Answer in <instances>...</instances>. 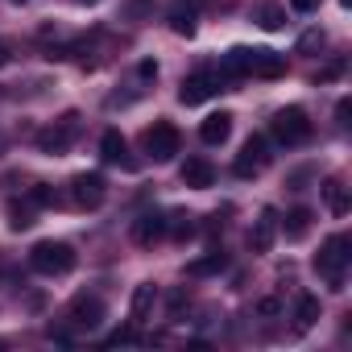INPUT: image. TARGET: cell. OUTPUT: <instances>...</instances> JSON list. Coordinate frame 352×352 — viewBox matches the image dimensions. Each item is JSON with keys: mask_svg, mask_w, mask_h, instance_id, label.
I'll list each match as a JSON object with an SVG mask.
<instances>
[{"mask_svg": "<svg viewBox=\"0 0 352 352\" xmlns=\"http://www.w3.org/2000/svg\"><path fill=\"white\" fill-rule=\"evenodd\" d=\"M257 315L274 319V315H282V302H278V298H261V302H257Z\"/></svg>", "mask_w": 352, "mask_h": 352, "instance_id": "f1b7e54d", "label": "cell"}, {"mask_svg": "<svg viewBox=\"0 0 352 352\" xmlns=\"http://www.w3.org/2000/svg\"><path fill=\"white\" fill-rule=\"evenodd\" d=\"M323 46V30H307L302 38H298V54H307V50H319Z\"/></svg>", "mask_w": 352, "mask_h": 352, "instance_id": "4316f807", "label": "cell"}, {"mask_svg": "<svg viewBox=\"0 0 352 352\" xmlns=\"http://www.w3.org/2000/svg\"><path fill=\"white\" fill-rule=\"evenodd\" d=\"M137 75H141V79H153V75H157V63H153V58H141Z\"/></svg>", "mask_w": 352, "mask_h": 352, "instance_id": "4dcf8cb0", "label": "cell"}, {"mask_svg": "<svg viewBox=\"0 0 352 352\" xmlns=\"http://www.w3.org/2000/svg\"><path fill=\"white\" fill-rule=\"evenodd\" d=\"M100 157H104L108 166H124V170H137V157H129V141H124L116 129H108V133L100 137Z\"/></svg>", "mask_w": 352, "mask_h": 352, "instance_id": "30bf717a", "label": "cell"}, {"mask_svg": "<svg viewBox=\"0 0 352 352\" xmlns=\"http://www.w3.org/2000/svg\"><path fill=\"white\" fill-rule=\"evenodd\" d=\"M104 344H108V348H120V344H137V331H133V327H116V331H112Z\"/></svg>", "mask_w": 352, "mask_h": 352, "instance_id": "83f0119b", "label": "cell"}, {"mask_svg": "<svg viewBox=\"0 0 352 352\" xmlns=\"http://www.w3.org/2000/svg\"><path fill=\"white\" fill-rule=\"evenodd\" d=\"M30 204H34V208H54V204H58V195H54V187L38 183V187L30 191Z\"/></svg>", "mask_w": 352, "mask_h": 352, "instance_id": "d4e9b609", "label": "cell"}, {"mask_svg": "<svg viewBox=\"0 0 352 352\" xmlns=\"http://www.w3.org/2000/svg\"><path fill=\"white\" fill-rule=\"evenodd\" d=\"M67 319H71V327H100L104 323V302L96 298V294H79L75 302H71V311H67Z\"/></svg>", "mask_w": 352, "mask_h": 352, "instance_id": "9c48e42d", "label": "cell"}, {"mask_svg": "<svg viewBox=\"0 0 352 352\" xmlns=\"http://www.w3.org/2000/svg\"><path fill=\"white\" fill-rule=\"evenodd\" d=\"M348 112H352V104H348V100H340V104H336V116H340V124H348Z\"/></svg>", "mask_w": 352, "mask_h": 352, "instance_id": "d6a6232c", "label": "cell"}, {"mask_svg": "<svg viewBox=\"0 0 352 352\" xmlns=\"http://www.w3.org/2000/svg\"><path fill=\"white\" fill-rule=\"evenodd\" d=\"M290 9H294V13H315L319 0H290Z\"/></svg>", "mask_w": 352, "mask_h": 352, "instance_id": "f546056e", "label": "cell"}, {"mask_svg": "<svg viewBox=\"0 0 352 352\" xmlns=\"http://www.w3.org/2000/svg\"><path fill=\"white\" fill-rule=\"evenodd\" d=\"M282 228H286V241H302V236H307V228H311V212H307V208H294V212L286 216V224H282Z\"/></svg>", "mask_w": 352, "mask_h": 352, "instance_id": "7402d4cb", "label": "cell"}, {"mask_svg": "<svg viewBox=\"0 0 352 352\" xmlns=\"http://www.w3.org/2000/svg\"><path fill=\"white\" fill-rule=\"evenodd\" d=\"M9 58H13V54H9V42H0V67H5Z\"/></svg>", "mask_w": 352, "mask_h": 352, "instance_id": "836d02e7", "label": "cell"}, {"mask_svg": "<svg viewBox=\"0 0 352 352\" xmlns=\"http://www.w3.org/2000/svg\"><path fill=\"white\" fill-rule=\"evenodd\" d=\"M228 133H232V112H212V116L199 124L204 145H224V141H228Z\"/></svg>", "mask_w": 352, "mask_h": 352, "instance_id": "9a60e30c", "label": "cell"}, {"mask_svg": "<svg viewBox=\"0 0 352 352\" xmlns=\"http://www.w3.org/2000/svg\"><path fill=\"white\" fill-rule=\"evenodd\" d=\"M274 232H278V212H274V208H265V212H261V220H257V228L249 232L253 253H270V249H274Z\"/></svg>", "mask_w": 352, "mask_h": 352, "instance_id": "5bb4252c", "label": "cell"}, {"mask_svg": "<svg viewBox=\"0 0 352 352\" xmlns=\"http://www.w3.org/2000/svg\"><path fill=\"white\" fill-rule=\"evenodd\" d=\"M195 17H199V9H191L187 0H174L166 21H170V30L179 34V38H191V34H195Z\"/></svg>", "mask_w": 352, "mask_h": 352, "instance_id": "2e32d148", "label": "cell"}, {"mask_svg": "<svg viewBox=\"0 0 352 352\" xmlns=\"http://www.w3.org/2000/svg\"><path fill=\"white\" fill-rule=\"evenodd\" d=\"M71 199L79 204V208H100L104 199H108V183H104V174H75L71 179Z\"/></svg>", "mask_w": 352, "mask_h": 352, "instance_id": "ba28073f", "label": "cell"}, {"mask_svg": "<svg viewBox=\"0 0 352 352\" xmlns=\"http://www.w3.org/2000/svg\"><path fill=\"white\" fill-rule=\"evenodd\" d=\"M0 348H5V344H0Z\"/></svg>", "mask_w": 352, "mask_h": 352, "instance_id": "f35d334b", "label": "cell"}, {"mask_svg": "<svg viewBox=\"0 0 352 352\" xmlns=\"http://www.w3.org/2000/svg\"><path fill=\"white\" fill-rule=\"evenodd\" d=\"M257 21H261V30H282L286 25V9L282 5H261Z\"/></svg>", "mask_w": 352, "mask_h": 352, "instance_id": "cb8c5ba5", "label": "cell"}, {"mask_svg": "<svg viewBox=\"0 0 352 352\" xmlns=\"http://www.w3.org/2000/svg\"><path fill=\"white\" fill-rule=\"evenodd\" d=\"M315 319H319V298L315 294H302L298 298V311H294V327L307 331V327H315Z\"/></svg>", "mask_w": 352, "mask_h": 352, "instance_id": "ffe728a7", "label": "cell"}, {"mask_svg": "<svg viewBox=\"0 0 352 352\" xmlns=\"http://www.w3.org/2000/svg\"><path fill=\"white\" fill-rule=\"evenodd\" d=\"M323 199H327L331 216H348V195H344V183L340 179H327L323 183Z\"/></svg>", "mask_w": 352, "mask_h": 352, "instance_id": "d6986e66", "label": "cell"}, {"mask_svg": "<svg viewBox=\"0 0 352 352\" xmlns=\"http://www.w3.org/2000/svg\"><path fill=\"white\" fill-rule=\"evenodd\" d=\"M352 241L344 236V232H336V236H327L323 241V249L315 253V270L336 286V290H344V270H348V261H352Z\"/></svg>", "mask_w": 352, "mask_h": 352, "instance_id": "7a4b0ae2", "label": "cell"}, {"mask_svg": "<svg viewBox=\"0 0 352 352\" xmlns=\"http://www.w3.org/2000/svg\"><path fill=\"white\" fill-rule=\"evenodd\" d=\"M79 137V112H67L54 129H42L38 133V149L42 153H50V157H58V153H67L71 149V141Z\"/></svg>", "mask_w": 352, "mask_h": 352, "instance_id": "5b68a950", "label": "cell"}, {"mask_svg": "<svg viewBox=\"0 0 352 352\" xmlns=\"http://www.w3.org/2000/svg\"><path fill=\"white\" fill-rule=\"evenodd\" d=\"M79 5H100V0H79Z\"/></svg>", "mask_w": 352, "mask_h": 352, "instance_id": "d590c367", "label": "cell"}, {"mask_svg": "<svg viewBox=\"0 0 352 352\" xmlns=\"http://www.w3.org/2000/svg\"><path fill=\"white\" fill-rule=\"evenodd\" d=\"M141 145H145V153H149L153 162H170L174 153H179L183 137H179V129H174L170 120H153V129H145Z\"/></svg>", "mask_w": 352, "mask_h": 352, "instance_id": "277c9868", "label": "cell"}, {"mask_svg": "<svg viewBox=\"0 0 352 352\" xmlns=\"http://www.w3.org/2000/svg\"><path fill=\"white\" fill-rule=\"evenodd\" d=\"M153 302H157V286H153V282H141V286L133 290V302H129L133 323H145V319H149V311H153Z\"/></svg>", "mask_w": 352, "mask_h": 352, "instance_id": "e0dca14e", "label": "cell"}, {"mask_svg": "<svg viewBox=\"0 0 352 352\" xmlns=\"http://www.w3.org/2000/svg\"><path fill=\"white\" fill-rule=\"evenodd\" d=\"M220 83H224V75H220V71H199V75L183 79V87H179V100H183L187 108H195V104L212 100V96L220 91Z\"/></svg>", "mask_w": 352, "mask_h": 352, "instance_id": "52a82bcc", "label": "cell"}, {"mask_svg": "<svg viewBox=\"0 0 352 352\" xmlns=\"http://www.w3.org/2000/svg\"><path fill=\"white\" fill-rule=\"evenodd\" d=\"M286 71V58L274 54V50H249V75H261V79H278Z\"/></svg>", "mask_w": 352, "mask_h": 352, "instance_id": "4fadbf2b", "label": "cell"}, {"mask_svg": "<svg viewBox=\"0 0 352 352\" xmlns=\"http://www.w3.org/2000/svg\"><path fill=\"white\" fill-rule=\"evenodd\" d=\"M270 137H261V133H253L249 141H245V149H241V157H236V174L241 179H253V174H261L265 166H270Z\"/></svg>", "mask_w": 352, "mask_h": 352, "instance_id": "8992f818", "label": "cell"}, {"mask_svg": "<svg viewBox=\"0 0 352 352\" xmlns=\"http://www.w3.org/2000/svg\"><path fill=\"white\" fill-rule=\"evenodd\" d=\"M340 5H344V9H348V5H352V0H340Z\"/></svg>", "mask_w": 352, "mask_h": 352, "instance_id": "74e56055", "label": "cell"}, {"mask_svg": "<svg viewBox=\"0 0 352 352\" xmlns=\"http://www.w3.org/2000/svg\"><path fill=\"white\" fill-rule=\"evenodd\" d=\"M13 5H30V0H13Z\"/></svg>", "mask_w": 352, "mask_h": 352, "instance_id": "8d00e7d4", "label": "cell"}, {"mask_svg": "<svg viewBox=\"0 0 352 352\" xmlns=\"http://www.w3.org/2000/svg\"><path fill=\"white\" fill-rule=\"evenodd\" d=\"M9 224L21 232V228H30L34 224V204H17V199H9Z\"/></svg>", "mask_w": 352, "mask_h": 352, "instance_id": "603a6c76", "label": "cell"}, {"mask_svg": "<svg viewBox=\"0 0 352 352\" xmlns=\"http://www.w3.org/2000/svg\"><path fill=\"white\" fill-rule=\"evenodd\" d=\"M166 236H174V241H187V236H195V220H191L187 212H174V216H166Z\"/></svg>", "mask_w": 352, "mask_h": 352, "instance_id": "44dd1931", "label": "cell"}, {"mask_svg": "<svg viewBox=\"0 0 352 352\" xmlns=\"http://www.w3.org/2000/svg\"><path fill=\"white\" fill-rule=\"evenodd\" d=\"M340 71H344V63H340V58H336V63H331V67H323V71H319V83H327V79H336V75H340Z\"/></svg>", "mask_w": 352, "mask_h": 352, "instance_id": "1f68e13d", "label": "cell"}, {"mask_svg": "<svg viewBox=\"0 0 352 352\" xmlns=\"http://www.w3.org/2000/svg\"><path fill=\"white\" fill-rule=\"evenodd\" d=\"M270 133H274V141H278V145L294 149V145H302V141L311 137V120H307V112H302V108H282V112H274Z\"/></svg>", "mask_w": 352, "mask_h": 352, "instance_id": "3957f363", "label": "cell"}, {"mask_svg": "<svg viewBox=\"0 0 352 352\" xmlns=\"http://www.w3.org/2000/svg\"><path fill=\"white\" fill-rule=\"evenodd\" d=\"M187 5H191V9H204V5H208V0H187Z\"/></svg>", "mask_w": 352, "mask_h": 352, "instance_id": "e575fe53", "label": "cell"}, {"mask_svg": "<svg viewBox=\"0 0 352 352\" xmlns=\"http://www.w3.org/2000/svg\"><path fill=\"white\" fill-rule=\"evenodd\" d=\"M30 265L46 278H63V274L75 270V249L67 241H38L30 249Z\"/></svg>", "mask_w": 352, "mask_h": 352, "instance_id": "6da1fadb", "label": "cell"}, {"mask_svg": "<svg viewBox=\"0 0 352 352\" xmlns=\"http://www.w3.org/2000/svg\"><path fill=\"white\" fill-rule=\"evenodd\" d=\"M162 236H166V216L162 212H145V216L133 220V241L137 245H157Z\"/></svg>", "mask_w": 352, "mask_h": 352, "instance_id": "7c38bea8", "label": "cell"}, {"mask_svg": "<svg viewBox=\"0 0 352 352\" xmlns=\"http://www.w3.org/2000/svg\"><path fill=\"white\" fill-rule=\"evenodd\" d=\"M183 307H191V294H187V286L170 290V319H179V315H183Z\"/></svg>", "mask_w": 352, "mask_h": 352, "instance_id": "484cf974", "label": "cell"}, {"mask_svg": "<svg viewBox=\"0 0 352 352\" xmlns=\"http://www.w3.org/2000/svg\"><path fill=\"white\" fill-rule=\"evenodd\" d=\"M224 265H228V253H224V249H212L208 257H195V261L187 265V274H191V278H212V274H220Z\"/></svg>", "mask_w": 352, "mask_h": 352, "instance_id": "ac0fdd59", "label": "cell"}, {"mask_svg": "<svg viewBox=\"0 0 352 352\" xmlns=\"http://www.w3.org/2000/svg\"><path fill=\"white\" fill-rule=\"evenodd\" d=\"M179 174H183V187H195V191H208L216 183V166L208 157H187Z\"/></svg>", "mask_w": 352, "mask_h": 352, "instance_id": "8fae6325", "label": "cell"}]
</instances>
